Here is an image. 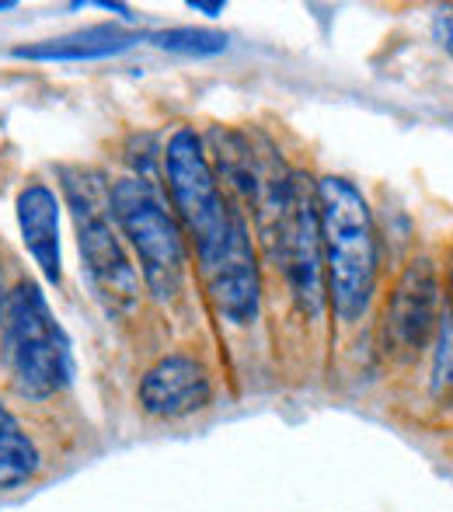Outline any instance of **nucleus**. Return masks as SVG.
I'll use <instances>...</instances> for the list:
<instances>
[{"mask_svg": "<svg viewBox=\"0 0 453 512\" xmlns=\"http://www.w3.org/2000/svg\"><path fill=\"white\" fill-rule=\"evenodd\" d=\"M433 394L440 401H453V314L440 321V342H436V366H433Z\"/></svg>", "mask_w": 453, "mask_h": 512, "instance_id": "14", "label": "nucleus"}, {"mask_svg": "<svg viewBox=\"0 0 453 512\" xmlns=\"http://www.w3.org/2000/svg\"><path fill=\"white\" fill-rule=\"evenodd\" d=\"M35 471H39V450L21 432L11 411L0 405V488L25 485Z\"/></svg>", "mask_w": 453, "mask_h": 512, "instance_id": "12", "label": "nucleus"}, {"mask_svg": "<svg viewBox=\"0 0 453 512\" xmlns=\"http://www.w3.org/2000/svg\"><path fill=\"white\" fill-rule=\"evenodd\" d=\"M136 42H143L140 32H126V28L115 25H91L81 32L60 35V39H42L18 46L14 56L18 60H35V63H84V60H109L126 49H133Z\"/></svg>", "mask_w": 453, "mask_h": 512, "instance_id": "11", "label": "nucleus"}, {"mask_svg": "<svg viewBox=\"0 0 453 512\" xmlns=\"http://www.w3.org/2000/svg\"><path fill=\"white\" fill-rule=\"evenodd\" d=\"M150 42L168 53H185V56H217L227 49V35L213 32V28H168V32L150 35Z\"/></svg>", "mask_w": 453, "mask_h": 512, "instance_id": "13", "label": "nucleus"}, {"mask_svg": "<svg viewBox=\"0 0 453 512\" xmlns=\"http://www.w3.org/2000/svg\"><path fill=\"white\" fill-rule=\"evenodd\" d=\"M63 192L74 209L77 244H81L84 269H88L98 300L109 314H133L140 304V276L122 248L119 230L112 227L115 216H109V189L102 185V178L88 171H63Z\"/></svg>", "mask_w": 453, "mask_h": 512, "instance_id": "3", "label": "nucleus"}, {"mask_svg": "<svg viewBox=\"0 0 453 512\" xmlns=\"http://www.w3.org/2000/svg\"><path fill=\"white\" fill-rule=\"evenodd\" d=\"M112 216L140 258L143 283L157 300H171L185 283V241L175 213L150 178H122L109 189Z\"/></svg>", "mask_w": 453, "mask_h": 512, "instance_id": "5", "label": "nucleus"}, {"mask_svg": "<svg viewBox=\"0 0 453 512\" xmlns=\"http://www.w3.org/2000/svg\"><path fill=\"white\" fill-rule=\"evenodd\" d=\"M318 223L335 314L342 321H359L377 290V230L363 192L349 178H321Z\"/></svg>", "mask_w": 453, "mask_h": 512, "instance_id": "1", "label": "nucleus"}, {"mask_svg": "<svg viewBox=\"0 0 453 512\" xmlns=\"http://www.w3.org/2000/svg\"><path fill=\"white\" fill-rule=\"evenodd\" d=\"M279 248H283V269L293 293L311 317L325 307V251H321V223H318V189L304 185V175H290L279 189Z\"/></svg>", "mask_w": 453, "mask_h": 512, "instance_id": "6", "label": "nucleus"}, {"mask_svg": "<svg viewBox=\"0 0 453 512\" xmlns=\"http://www.w3.org/2000/svg\"><path fill=\"white\" fill-rule=\"evenodd\" d=\"M161 161L164 175H168L171 206L178 209V220H182V227L189 230L192 244H196L199 265L210 262L217 251H224L241 213L227 206L203 140H199V133L192 126H178L168 136Z\"/></svg>", "mask_w": 453, "mask_h": 512, "instance_id": "4", "label": "nucleus"}, {"mask_svg": "<svg viewBox=\"0 0 453 512\" xmlns=\"http://www.w3.org/2000/svg\"><path fill=\"white\" fill-rule=\"evenodd\" d=\"M440 276L433 258L419 255L408 262L384 307L380 324V345L391 359H415L429 349L433 335L440 331Z\"/></svg>", "mask_w": 453, "mask_h": 512, "instance_id": "7", "label": "nucleus"}, {"mask_svg": "<svg viewBox=\"0 0 453 512\" xmlns=\"http://www.w3.org/2000/svg\"><path fill=\"white\" fill-rule=\"evenodd\" d=\"M4 269H0V314H4Z\"/></svg>", "mask_w": 453, "mask_h": 512, "instance_id": "19", "label": "nucleus"}, {"mask_svg": "<svg viewBox=\"0 0 453 512\" xmlns=\"http://www.w3.org/2000/svg\"><path fill=\"white\" fill-rule=\"evenodd\" d=\"M206 279V293H210L213 307L234 324H251L258 317V265H255V251H251V237H248V223L244 216L237 220L234 234L224 244V251L210 258V262L199 265Z\"/></svg>", "mask_w": 453, "mask_h": 512, "instance_id": "8", "label": "nucleus"}, {"mask_svg": "<svg viewBox=\"0 0 453 512\" xmlns=\"http://www.w3.org/2000/svg\"><path fill=\"white\" fill-rule=\"evenodd\" d=\"M436 39L453 53V18L450 14H440V18H436Z\"/></svg>", "mask_w": 453, "mask_h": 512, "instance_id": "15", "label": "nucleus"}, {"mask_svg": "<svg viewBox=\"0 0 453 512\" xmlns=\"http://www.w3.org/2000/svg\"><path fill=\"white\" fill-rule=\"evenodd\" d=\"M447 293H450V307H453V251H450V265H447Z\"/></svg>", "mask_w": 453, "mask_h": 512, "instance_id": "18", "label": "nucleus"}, {"mask_svg": "<svg viewBox=\"0 0 453 512\" xmlns=\"http://www.w3.org/2000/svg\"><path fill=\"white\" fill-rule=\"evenodd\" d=\"M18 227L28 255L42 269L49 283L60 286L63 258H60V199L49 185L28 182L18 192Z\"/></svg>", "mask_w": 453, "mask_h": 512, "instance_id": "10", "label": "nucleus"}, {"mask_svg": "<svg viewBox=\"0 0 453 512\" xmlns=\"http://www.w3.org/2000/svg\"><path fill=\"white\" fill-rule=\"evenodd\" d=\"M14 7V0H0V11H11Z\"/></svg>", "mask_w": 453, "mask_h": 512, "instance_id": "20", "label": "nucleus"}, {"mask_svg": "<svg viewBox=\"0 0 453 512\" xmlns=\"http://www.w3.org/2000/svg\"><path fill=\"white\" fill-rule=\"evenodd\" d=\"M0 338L11 366V384L21 398L46 401L70 384V342L35 283H21L14 293H7Z\"/></svg>", "mask_w": 453, "mask_h": 512, "instance_id": "2", "label": "nucleus"}, {"mask_svg": "<svg viewBox=\"0 0 453 512\" xmlns=\"http://www.w3.org/2000/svg\"><path fill=\"white\" fill-rule=\"evenodd\" d=\"M189 7L192 11H199V14H206V18H217V14H224V0H189Z\"/></svg>", "mask_w": 453, "mask_h": 512, "instance_id": "16", "label": "nucleus"}, {"mask_svg": "<svg viewBox=\"0 0 453 512\" xmlns=\"http://www.w3.org/2000/svg\"><path fill=\"white\" fill-rule=\"evenodd\" d=\"M98 7H102V11H115V14H122V18H133L126 4H112V0H98Z\"/></svg>", "mask_w": 453, "mask_h": 512, "instance_id": "17", "label": "nucleus"}, {"mask_svg": "<svg viewBox=\"0 0 453 512\" xmlns=\"http://www.w3.org/2000/svg\"><path fill=\"white\" fill-rule=\"evenodd\" d=\"M210 370L196 356L171 352L157 359L140 380V405L147 415L157 418H178L210 405Z\"/></svg>", "mask_w": 453, "mask_h": 512, "instance_id": "9", "label": "nucleus"}]
</instances>
